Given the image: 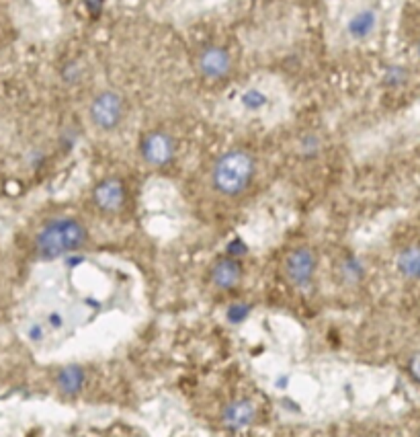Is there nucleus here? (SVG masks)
<instances>
[{"label":"nucleus","instance_id":"f257e3e1","mask_svg":"<svg viewBox=\"0 0 420 437\" xmlns=\"http://www.w3.org/2000/svg\"><path fill=\"white\" fill-rule=\"evenodd\" d=\"M89 234L76 218H56L47 222L35 236V255L43 261H56L84 247Z\"/></svg>","mask_w":420,"mask_h":437},{"label":"nucleus","instance_id":"f03ea898","mask_svg":"<svg viewBox=\"0 0 420 437\" xmlns=\"http://www.w3.org/2000/svg\"><path fill=\"white\" fill-rule=\"evenodd\" d=\"M257 170V160L246 150H230L222 154L211 170L213 189L226 197H236L248 189Z\"/></svg>","mask_w":420,"mask_h":437},{"label":"nucleus","instance_id":"7ed1b4c3","mask_svg":"<svg viewBox=\"0 0 420 437\" xmlns=\"http://www.w3.org/2000/svg\"><path fill=\"white\" fill-rule=\"evenodd\" d=\"M128 105L121 93L113 89H105L97 93L89 105V120L101 132H113L126 120Z\"/></svg>","mask_w":420,"mask_h":437},{"label":"nucleus","instance_id":"20e7f679","mask_svg":"<svg viewBox=\"0 0 420 437\" xmlns=\"http://www.w3.org/2000/svg\"><path fill=\"white\" fill-rule=\"evenodd\" d=\"M174 152H176V142L164 130H152L141 136L140 154L143 162L150 166L162 168L170 164V160L174 158Z\"/></svg>","mask_w":420,"mask_h":437},{"label":"nucleus","instance_id":"39448f33","mask_svg":"<svg viewBox=\"0 0 420 437\" xmlns=\"http://www.w3.org/2000/svg\"><path fill=\"white\" fill-rule=\"evenodd\" d=\"M316 265V253L310 247H297L285 259V276L295 288H307L314 280Z\"/></svg>","mask_w":420,"mask_h":437},{"label":"nucleus","instance_id":"423d86ee","mask_svg":"<svg viewBox=\"0 0 420 437\" xmlns=\"http://www.w3.org/2000/svg\"><path fill=\"white\" fill-rule=\"evenodd\" d=\"M197 70L207 80H222L232 72V56L222 45H205L197 56Z\"/></svg>","mask_w":420,"mask_h":437},{"label":"nucleus","instance_id":"0eeeda50","mask_svg":"<svg viewBox=\"0 0 420 437\" xmlns=\"http://www.w3.org/2000/svg\"><path fill=\"white\" fill-rule=\"evenodd\" d=\"M93 201L103 212H119L126 201V187L119 179L111 177L101 181L93 191Z\"/></svg>","mask_w":420,"mask_h":437},{"label":"nucleus","instance_id":"6e6552de","mask_svg":"<svg viewBox=\"0 0 420 437\" xmlns=\"http://www.w3.org/2000/svg\"><path fill=\"white\" fill-rule=\"evenodd\" d=\"M257 415H259V409L250 399H236L226 405V409L222 413V421L228 429L236 432V429L250 427L255 423Z\"/></svg>","mask_w":420,"mask_h":437},{"label":"nucleus","instance_id":"1a4fd4ad","mask_svg":"<svg viewBox=\"0 0 420 437\" xmlns=\"http://www.w3.org/2000/svg\"><path fill=\"white\" fill-rule=\"evenodd\" d=\"M377 23H380L377 10L371 8V6H363V8H359L357 12H353L349 16V21H347V35L353 41H365V39H369L375 33Z\"/></svg>","mask_w":420,"mask_h":437},{"label":"nucleus","instance_id":"9d476101","mask_svg":"<svg viewBox=\"0 0 420 437\" xmlns=\"http://www.w3.org/2000/svg\"><path fill=\"white\" fill-rule=\"evenodd\" d=\"M240 278H242V267L234 259H220L209 271V280L218 290H232L240 282Z\"/></svg>","mask_w":420,"mask_h":437},{"label":"nucleus","instance_id":"9b49d317","mask_svg":"<svg viewBox=\"0 0 420 437\" xmlns=\"http://www.w3.org/2000/svg\"><path fill=\"white\" fill-rule=\"evenodd\" d=\"M84 382H86V374L80 366H66L58 372V378H56L58 390L66 396H76L84 388Z\"/></svg>","mask_w":420,"mask_h":437},{"label":"nucleus","instance_id":"f8f14e48","mask_svg":"<svg viewBox=\"0 0 420 437\" xmlns=\"http://www.w3.org/2000/svg\"><path fill=\"white\" fill-rule=\"evenodd\" d=\"M419 267H420V255L419 249L412 245L408 249H404L398 255V271L402 273V278L406 280H417L419 278Z\"/></svg>","mask_w":420,"mask_h":437},{"label":"nucleus","instance_id":"ddd939ff","mask_svg":"<svg viewBox=\"0 0 420 437\" xmlns=\"http://www.w3.org/2000/svg\"><path fill=\"white\" fill-rule=\"evenodd\" d=\"M406 76H408L406 68H402V66H390L388 72H386V82L390 87H400V85L406 82Z\"/></svg>","mask_w":420,"mask_h":437},{"label":"nucleus","instance_id":"4468645a","mask_svg":"<svg viewBox=\"0 0 420 437\" xmlns=\"http://www.w3.org/2000/svg\"><path fill=\"white\" fill-rule=\"evenodd\" d=\"M248 312H250V308H248L246 304H234V306H230V310H228V318H230V322L240 324V322L246 318Z\"/></svg>","mask_w":420,"mask_h":437},{"label":"nucleus","instance_id":"2eb2a0df","mask_svg":"<svg viewBox=\"0 0 420 437\" xmlns=\"http://www.w3.org/2000/svg\"><path fill=\"white\" fill-rule=\"evenodd\" d=\"M244 103H246L250 109H257V107L265 105V103H267V99H265V95H263V93H259V91H248V93L244 95Z\"/></svg>","mask_w":420,"mask_h":437},{"label":"nucleus","instance_id":"dca6fc26","mask_svg":"<svg viewBox=\"0 0 420 437\" xmlns=\"http://www.w3.org/2000/svg\"><path fill=\"white\" fill-rule=\"evenodd\" d=\"M412 378L419 380V374H417V355L412 357Z\"/></svg>","mask_w":420,"mask_h":437}]
</instances>
